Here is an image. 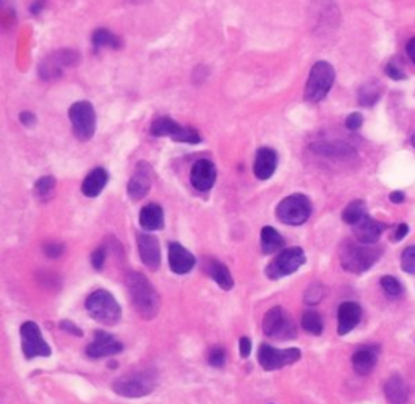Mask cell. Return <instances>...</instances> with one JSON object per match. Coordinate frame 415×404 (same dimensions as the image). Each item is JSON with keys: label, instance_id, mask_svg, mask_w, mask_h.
Here are the masks:
<instances>
[{"label": "cell", "instance_id": "d6a6232c", "mask_svg": "<svg viewBox=\"0 0 415 404\" xmlns=\"http://www.w3.org/2000/svg\"><path fill=\"white\" fill-rule=\"evenodd\" d=\"M93 43L98 49L99 47H119V38L107 30H98L93 34Z\"/></svg>", "mask_w": 415, "mask_h": 404}, {"label": "cell", "instance_id": "6da1fadb", "mask_svg": "<svg viewBox=\"0 0 415 404\" xmlns=\"http://www.w3.org/2000/svg\"><path fill=\"white\" fill-rule=\"evenodd\" d=\"M125 286L139 317L144 320H153L157 317L161 308V298L146 276L138 271H130L125 276Z\"/></svg>", "mask_w": 415, "mask_h": 404}, {"label": "cell", "instance_id": "4dcf8cb0", "mask_svg": "<svg viewBox=\"0 0 415 404\" xmlns=\"http://www.w3.org/2000/svg\"><path fill=\"white\" fill-rule=\"evenodd\" d=\"M302 328H304L306 333L319 336L323 333V320L322 315L315 311H306L304 315H302Z\"/></svg>", "mask_w": 415, "mask_h": 404}, {"label": "cell", "instance_id": "1f68e13d", "mask_svg": "<svg viewBox=\"0 0 415 404\" xmlns=\"http://www.w3.org/2000/svg\"><path fill=\"white\" fill-rule=\"evenodd\" d=\"M380 284H381V289L385 291V294L388 295V298L398 299L404 294V286L401 284V281L398 280V278L386 275L380 280Z\"/></svg>", "mask_w": 415, "mask_h": 404}, {"label": "cell", "instance_id": "e575fe53", "mask_svg": "<svg viewBox=\"0 0 415 404\" xmlns=\"http://www.w3.org/2000/svg\"><path fill=\"white\" fill-rule=\"evenodd\" d=\"M401 268L407 275H415V245H410L401 255Z\"/></svg>", "mask_w": 415, "mask_h": 404}, {"label": "cell", "instance_id": "7dc6e473", "mask_svg": "<svg viewBox=\"0 0 415 404\" xmlns=\"http://www.w3.org/2000/svg\"><path fill=\"white\" fill-rule=\"evenodd\" d=\"M404 200H405V195H404V192H392V194L390 195V201L391 203H396V205H399V203H404Z\"/></svg>", "mask_w": 415, "mask_h": 404}, {"label": "cell", "instance_id": "d6986e66", "mask_svg": "<svg viewBox=\"0 0 415 404\" xmlns=\"http://www.w3.org/2000/svg\"><path fill=\"white\" fill-rule=\"evenodd\" d=\"M386 224L377 221V219L365 216L362 221L354 226L355 239L362 244H377L380 240L383 232L386 231Z\"/></svg>", "mask_w": 415, "mask_h": 404}, {"label": "cell", "instance_id": "7c38bea8", "mask_svg": "<svg viewBox=\"0 0 415 404\" xmlns=\"http://www.w3.org/2000/svg\"><path fill=\"white\" fill-rule=\"evenodd\" d=\"M21 336V349L26 359L34 357H49L51 356V348L43 338L39 326L34 322H25L20 328Z\"/></svg>", "mask_w": 415, "mask_h": 404}, {"label": "cell", "instance_id": "52a82bcc", "mask_svg": "<svg viewBox=\"0 0 415 404\" xmlns=\"http://www.w3.org/2000/svg\"><path fill=\"white\" fill-rule=\"evenodd\" d=\"M71 125H74L75 137L81 142L91 140L96 132V112L91 102L78 101L69 111Z\"/></svg>", "mask_w": 415, "mask_h": 404}, {"label": "cell", "instance_id": "7bdbcfd3", "mask_svg": "<svg viewBox=\"0 0 415 404\" xmlns=\"http://www.w3.org/2000/svg\"><path fill=\"white\" fill-rule=\"evenodd\" d=\"M407 234H409V226L405 223H401V224H398V226H396L394 232H392L391 240L392 242H401Z\"/></svg>", "mask_w": 415, "mask_h": 404}, {"label": "cell", "instance_id": "4fadbf2b", "mask_svg": "<svg viewBox=\"0 0 415 404\" xmlns=\"http://www.w3.org/2000/svg\"><path fill=\"white\" fill-rule=\"evenodd\" d=\"M122 351H124V344H122L117 338H114V336L106 333V331L102 330H99L94 333L93 343L88 344L87 348L88 357L91 359L115 356V354H119Z\"/></svg>", "mask_w": 415, "mask_h": 404}, {"label": "cell", "instance_id": "603a6c76", "mask_svg": "<svg viewBox=\"0 0 415 404\" xmlns=\"http://www.w3.org/2000/svg\"><path fill=\"white\" fill-rule=\"evenodd\" d=\"M107 181H109V174L104 168H96L93 169L91 172L88 174L87 179L83 181V186H81V192H83L85 197H89V199H94L98 197L106 187Z\"/></svg>", "mask_w": 415, "mask_h": 404}, {"label": "cell", "instance_id": "d590c367", "mask_svg": "<svg viewBox=\"0 0 415 404\" xmlns=\"http://www.w3.org/2000/svg\"><path fill=\"white\" fill-rule=\"evenodd\" d=\"M323 295H324V287L322 284H318V282H315V284L309 286V289L305 291L304 300L306 305H317L322 302Z\"/></svg>", "mask_w": 415, "mask_h": 404}, {"label": "cell", "instance_id": "ee69618b", "mask_svg": "<svg viewBox=\"0 0 415 404\" xmlns=\"http://www.w3.org/2000/svg\"><path fill=\"white\" fill-rule=\"evenodd\" d=\"M60 328L64 330V331H67V333H70V335H74V336H78V338H81V336H83V331H81L78 328V326L75 325V323H71L69 320L60 322Z\"/></svg>", "mask_w": 415, "mask_h": 404}, {"label": "cell", "instance_id": "8fae6325", "mask_svg": "<svg viewBox=\"0 0 415 404\" xmlns=\"http://www.w3.org/2000/svg\"><path fill=\"white\" fill-rule=\"evenodd\" d=\"M80 62V54L74 49H60V51L51 54L41 62L39 75L43 80L58 78L67 67H74Z\"/></svg>", "mask_w": 415, "mask_h": 404}, {"label": "cell", "instance_id": "8d00e7d4", "mask_svg": "<svg viewBox=\"0 0 415 404\" xmlns=\"http://www.w3.org/2000/svg\"><path fill=\"white\" fill-rule=\"evenodd\" d=\"M172 140L177 142V143H192V145H193V143H200L201 137L195 128L182 127V130H180V132L175 135Z\"/></svg>", "mask_w": 415, "mask_h": 404}, {"label": "cell", "instance_id": "9a60e30c", "mask_svg": "<svg viewBox=\"0 0 415 404\" xmlns=\"http://www.w3.org/2000/svg\"><path fill=\"white\" fill-rule=\"evenodd\" d=\"M137 242H138L139 258H142L144 267L150 268L151 271H156L161 265L159 242H157L155 236L144 234V232H139L137 236Z\"/></svg>", "mask_w": 415, "mask_h": 404}, {"label": "cell", "instance_id": "836d02e7", "mask_svg": "<svg viewBox=\"0 0 415 404\" xmlns=\"http://www.w3.org/2000/svg\"><path fill=\"white\" fill-rule=\"evenodd\" d=\"M54 187H56V179L51 177V176L41 177L39 181L34 183V194H36V197H38V199L47 200L52 194Z\"/></svg>", "mask_w": 415, "mask_h": 404}, {"label": "cell", "instance_id": "f907efd6", "mask_svg": "<svg viewBox=\"0 0 415 404\" xmlns=\"http://www.w3.org/2000/svg\"><path fill=\"white\" fill-rule=\"evenodd\" d=\"M130 2H133V3H143V2H146V0H130Z\"/></svg>", "mask_w": 415, "mask_h": 404}, {"label": "cell", "instance_id": "3957f363", "mask_svg": "<svg viewBox=\"0 0 415 404\" xmlns=\"http://www.w3.org/2000/svg\"><path fill=\"white\" fill-rule=\"evenodd\" d=\"M87 311L94 320L104 326H114L120 322L122 308L114 295L106 289L94 291L87 299Z\"/></svg>", "mask_w": 415, "mask_h": 404}, {"label": "cell", "instance_id": "ffe728a7", "mask_svg": "<svg viewBox=\"0 0 415 404\" xmlns=\"http://www.w3.org/2000/svg\"><path fill=\"white\" fill-rule=\"evenodd\" d=\"M278 168V153L273 150V148H260L256 151V158H255V176L260 179V181H268L269 177L276 172Z\"/></svg>", "mask_w": 415, "mask_h": 404}, {"label": "cell", "instance_id": "484cf974", "mask_svg": "<svg viewBox=\"0 0 415 404\" xmlns=\"http://www.w3.org/2000/svg\"><path fill=\"white\" fill-rule=\"evenodd\" d=\"M139 224L144 231H159L164 227V211L156 203L143 206L139 211Z\"/></svg>", "mask_w": 415, "mask_h": 404}, {"label": "cell", "instance_id": "74e56055", "mask_svg": "<svg viewBox=\"0 0 415 404\" xmlns=\"http://www.w3.org/2000/svg\"><path fill=\"white\" fill-rule=\"evenodd\" d=\"M385 71H386V75L392 80H404L405 78L403 62H401L399 57H394V59H391L390 62H388Z\"/></svg>", "mask_w": 415, "mask_h": 404}, {"label": "cell", "instance_id": "d4e9b609", "mask_svg": "<svg viewBox=\"0 0 415 404\" xmlns=\"http://www.w3.org/2000/svg\"><path fill=\"white\" fill-rule=\"evenodd\" d=\"M385 396L390 404H405L409 399V388L401 375H392L385 383Z\"/></svg>", "mask_w": 415, "mask_h": 404}, {"label": "cell", "instance_id": "44dd1931", "mask_svg": "<svg viewBox=\"0 0 415 404\" xmlns=\"http://www.w3.org/2000/svg\"><path fill=\"white\" fill-rule=\"evenodd\" d=\"M378 356H380V348L378 346H363L357 349L352 356V366L359 375H368L370 372L375 369Z\"/></svg>", "mask_w": 415, "mask_h": 404}, {"label": "cell", "instance_id": "c3c4849f", "mask_svg": "<svg viewBox=\"0 0 415 404\" xmlns=\"http://www.w3.org/2000/svg\"><path fill=\"white\" fill-rule=\"evenodd\" d=\"M405 51H407L409 59L415 64V36L407 43V46H405Z\"/></svg>", "mask_w": 415, "mask_h": 404}, {"label": "cell", "instance_id": "30bf717a", "mask_svg": "<svg viewBox=\"0 0 415 404\" xmlns=\"http://www.w3.org/2000/svg\"><path fill=\"white\" fill-rule=\"evenodd\" d=\"M302 352L297 348L289 349H276L269 344H261L258 351V362L265 370L271 372L282 369L286 366H292L297 361H300Z\"/></svg>", "mask_w": 415, "mask_h": 404}, {"label": "cell", "instance_id": "7a4b0ae2", "mask_svg": "<svg viewBox=\"0 0 415 404\" xmlns=\"http://www.w3.org/2000/svg\"><path fill=\"white\" fill-rule=\"evenodd\" d=\"M383 249L377 244L346 240L339 250L341 267L354 275H362L381 258Z\"/></svg>", "mask_w": 415, "mask_h": 404}, {"label": "cell", "instance_id": "8992f818", "mask_svg": "<svg viewBox=\"0 0 415 404\" xmlns=\"http://www.w3.org/2000/svg\"><path fill=\"white\" fill-rule=\"evenodd\" d=\"M311 214V201L306 195L294 194L284 199L276 208V216L289 226H300Z\"/></svg>", "mask_w": 415, "mask_h": 404}, {"label": "cell", "instance_id": "f546056e", "mask_svg": "<svg viewBox=\"0 0 415 404\" xmlns=\"http://www.w3.org/2000/svg\"><path fill=\"white\" fill-rule=\"evenodd\" d=\"M365 216H368V213L367 205H365L363 200L350 201L344 208V211H342V219H344V223L350 224V226H355V224L362 221Z\"/></svg>", "mask_w": 415, "mask_h": 404}, {"label": "cell", "instance_id": "f6af8a7d", "mask_svg": "<svg viewBox=\"0 0 415 404\" xmlns=\"http://www.w3.org/2000/svg\"><path fill=\"white\" fill-rule=\"evenodd\" d=\"M251 352V341L250 338H247V336H243V338H240V356L245 359L250 356Z\"/></svg>", "mask_w": 415, "mask_h": 404}, {"label": "cell", "instance_id": "f35d334b", "mask_svg": "<svg viewBox=\"0 0 415 404\" xmlns=\"http://www.w3.org/2000/svg\"><path fill=\"white\" fill-rule=\"evenodd\" d=\"M208 362L213 367H223L225 363V351L223 348H213L208 354Z\"/></svg>", "mask_w": 415, "mask_h": 404}, {"label": "cell", "instance_id": "9c48e42d", "mask_svg": "<svg viewBox=\"0 0 415 404\" xmlns=\"http://www.w3.org/2000/svg\"><path fill=\"white\" fill-rule=\"evenodd\" d=\"M305 254L300 247H291L282 250L271 263L266 267V276L269 280H281L284 276L292 275L305 263Z\"/></svg>", "mask_w": 415, "mask_h": 404}, {"label": "cell", "instance_id": "5b68a950", "mask_svg": "<svg viewBox=\"0 0 415 404\" xmlns=\"http://www.w3.org/2000/svg\"><path fill=\"white\" fill-rule=\"evenodd\" d=\"M156 377L150 370H135L112 383V390L124 398H142L153 393Z\"/></svg>", "mask_w": 415, "mask_h": 404}, {"label": "cell", "instance_id": "2e32d148", "mask_svg": "<svg viewBox=\"0 0 415 404\" xmlns=\"http://www.w3.org/2000/svg\"><path fill=\"white\" fill-rule=\"evenodd\" d=\"M362 320V307L357 302H342L337 308V335L350 333Z\"/></svg>", "mask_w": 415, "mask_h": 404}, {"label": "cell", "instance_id": "e0dca14e", "mask_svg": "<svg viewBox=\"0 0 415 404\" xmlns=\"http://www.w3.org/2000/svg\"><path fill=\"white\" fill-rule=\"evenodd\" d=\"M216 166L210 159H200L193 164L190 172L192 186L200 192L211 190L216 182Z\"/></svg>", "mask_w": 415, "mask_h": 404}, {"label": "cell", "instance_id": "681fc988", "mask_svg": "<svg viewBox=\"0 0 415 404\" xmlns=\"http://www.w3.org/2000/svg\"><path fill=\"white\" fill-rule=\"evenodd\" d=\"M410 143H412V146L415 148V133L412 135V137H410Z\"/></svg>", "mask_w": 415, "mask_h": 404}, {"label": "cell", "instance_id": "ba28073f", "mask_svg": "<svg viewBox=\"0 0 415 404\" xmlns=\"http://www.w3.org/2000/svg\"><path fill=\"white\" fill-rule=\"evenodd\" d=\"M263 331L268 338L291 339L297 335L295 323L282 307H273L263 318Z\"/></svg>", "mask_w": 415, "mask_h": 404}, {"label": "cell", "instance_id": "f1b7e54d", "mask_svg": "<svg viewBox=\"0 0 415 404\" xmlns=\"http://www.w3.org/2000/svg\"><path fill=\"white\" fill-rule=\"evenodd\" d=\"M180 130H182V125H179L174 119L170 117H157L153 120L151 124V133L155 137H170L174 138Z\"/></svg>", "mask_w": 415, "mask_h": 404}, {"label": "cell", "instance_id": "bcb514c9", "mask_svg": "<svg viewBox=\"0 0 415 404\" xmlns=\"http://www.w3.org/2000/svg\"><path fill=\"white\" fill-rule=\"evenodd\" d=\"M20 120H21V124L26 125V127H31V125H34V122H36V115L33 114V112H21Z\"/></svg>", "mask_w": 415, "mask_h": 404}, {"label": "cell", "instance_id": "277c9868", "mask_svg": "<svg viewBox=\"0 0 415 404\" xmlns=\"http://www.w3.org/2000/svg\"><path fill=\"white\" fill-rule=\"evenodd\" d=\"M335 69L328 62L319 60L311 67L309 82L305 87V101L317 104V102L323 101L328 96L329 89L333 88L335 83Z\"/></svg>", "mask_w": 415, "mask_h": 404}, {"label": "cell", "instance_id": "60d3db41", "mask_svg": "<svg viewBox=\"0 0 415 404\" xmlns=\"http://www.w3.org/2000/svg\"><path fill=\"white\" fill-rule=\"evenodd\" d=\"M43 250L49 258H57V257H60L62 254H64L65 247L62 244H57V242H49V244H46L43 247Z\"/></svg>", "mask_w": 415, "mask_h": 404}, {"label": "cell", "instance_id": "ac0fdd59", "mask_svg": "<svg viewBox=\"0 0 415 404\" xmlns=\"http://www.w3.org/2000/svg\"><path fill=\"white\" fill-rule=\"evenodd\" d=\"M197 260L193 255L177 242L169 244V267L175 275H187L195 267Z\"/></svg>", "mask_w": 415, "mask_h": 404}, {"label": "cell", "instance_id": "4316f807", "mask_svg": "<svg viewBox=\"0 0 415 404\" xmlns=\"http://www.w3.org/2000/svg\"><path fill=\"white\" fill-rule=\"evenodd\" d=\"M284 245H286V242L276 229L271 226H265L261 229V250H263V254H276L284 249Z\"/></svg>", "mask_w": 415, "mask_h": 404}, {"label": "cell", "instance_id": "b9f144b4", "mask_svg": "<svg viewBox=\"0 0 415 404\" xmlns=\"http://www.w3.org/2000/svg\"><path fill=\"white\" fill-rule=\"evenodd\" d=\"M362 124H363V117H362V114H359V112H354V114L347 115L346 127L349 130H359L360 127H362Z\"/></svg>", "mask_w": 415, "mask_h": 404}, {"label": "cell", "instance_id": "cb8c5ba5", "mask_svg": "<svg viewBox=\"0 0 415 404\" xmlns=\"http://www.w3.org/2000/svg\"><path fill=\"white\" fill-rule=\"evenodd\" d=\"M205 269L206 273L210 275L213 280L216 281V284L221 286V289L229 291L234 287V278L229 271V268L225 267L223 262L214 258H208L205 263Z\"/></svg>", "mask_w": 415, "mask_h": 404}, {"label": "cell", "instance_id": "5bb4252c", "mask_svg": "<svg viewBox=\"0 0 415 404\" xmlns=\"http://www.w3.org/2000/svg\"><path fill=\"white\" fill-rule=\"evenodd\" d=\"M151 183H153L151 166L142 161V163L137 164L133 176L128 181V186H127L128 197L135 201L142 200L143 197H146L148 192H150Z\"/></svg>", "mask_w": 415, "mask_h": 404}, {"label": "cell", "instance_id": "7402d4cb", "mask_svg": "<svg viewBox=\"0 0 415 404\" xmlns=\"http://www.w3.org/2000/svg\"><path fill=\"white\" fill-rule=\"evenodd\" d=\"M319 156H328V158H354L357 155L354 146L344 142H317L310 146Z\"/></svg>", "mask_w": 415, "mask_h": 404}, {"label": "cell", "instance_id": "ab89813d", "mask_svg": "<svg viewBox=\"0 0 415 404\" xmlns=\"http://www.w3.org/2000/svg\"><path fill=\"white\" fill-rule=\"evenodd\" d=\"M106 257H107V249L106 247H99L96 249L91 255V263L94 269H98V271H101L104 268V263H106Z\"/></svg>", "mask_w": 415, "mask_h": 404}, {"label": "cell", "instance_id": "83f0119b", "mask_svg": "<svg viewBox=\"0 0 415 404\" xmlns=\"http://www.w3.org/2000/svg\"><path fill=\"white\" fill-rule=\"evenodd\" d=\"M383 94V87L380 85V82H368L360 87L359 89V102L365 107H372L375 106L378 101H380Z\"/></svg>", "mask_w": 415, "mask_h": 404}]
</instances>
